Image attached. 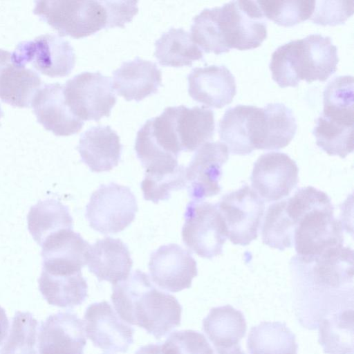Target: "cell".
Returning a JSON list of instances; mask_svg holds the SVG:
<instances>
[{
  "instance_id": "obj_1",
  "label": "cell",
  "mask_w": 354,
  "mask_h": 354,
  "mask_svg": "<svg viewBox=\"0 0 354 354\" xmlns=\"http://www.w3.org/2000/svg\"><path fill=\"white\" fill-rule=\"evenodd\" d=\"M286 209L295 225V250L304 261H316L343 246V226L325 192L312 186L299 189L286 199Z\"/></svg>"
},
{
  "instance_id": "obj_2",
  "label": "cell",
  "mask_w": 354,
  "mask_h": 354,
  "mask_svg": "<svg viewBox=\"0 0 354 354\" xmlns=\"http://www.w3.org/2000/svg\"><path fill=\"white\" fill-rule=\"evenodd\" d=\"M111 299L122 320L144 328L156 339L180 324L182 306L178 299L157 289L140 270L113 285Z\"/></svg>"
},
{
  "instance_id": "obj_3",
  "label": "cell",
  "mask_w": 354,
  "mask_h": 354,
  "mask_svg": "<svg viewBox=\"0 0 354 354\" xmlns=\"http://www.w3.org/2000/svg\"><path fill=\"white\" fill-rule=\"evenodd\" d=\"M138 12L137 1H36L33 9L59 36L75 39L103 28H123Z\"/></svg>"
},
{
  "instance_id": "obj_4",
  "label": "cell",
  "mask_w": 354,
  "mask_h": 354,
  "mask_svg": "<svg viewBox=\"0 0 354 354\" xmlns=\"http://www.w3.org/2000/svg\"><path fill=\"white\" fill-rule=\"evenodd\" d=\"M338 62L331 38L312 34L280 46L277 66L286 82L296 87L301 80L325 82L336 71Z\"/></svg>"
},
{
  "instance_id": "obj_5",
  "label": "cell",
  "mask_w": 354,
  "mask_h": 354,
  "mask_svg": "<svg viewBox=\"0 0 354 354\" xmlns=\"http://www.w3.org/2000/svg\"><path fill=\"white\" fill-rule=\"evenodd\" d=\"M223 41L230 50L259 47L267 37L266 17L257 1H231L217 6Z\"/></svg>"
},
{
  "instance_id": "obj_6",
  "label": "cell",
  "mask_w": 354,
  "mask_h": 354,
  "mask_svg": "<svg viewBox=\"0 0 354 354\" xmlns=\"http://www.w3.org/2000/svg\"><path fill=\"white\" fill-rule=\"evenodd\" d=\"M137 211V201L130 188L110 183L101 185L91 194L85 216L94 230L117 234L132 223Z\"/></svg>"
},
{
  "instance_id": "obj_7",
  "label": "cell",
  "mask_w": 354,
  "mask_h": 354,
  "mask_svg": "<svg viewBox=\"0 0 354 354\" xmlns=\"http://www.w3.org/2000/svg\"><path fill=\"white\" fill-rule=\"evenodd\" d=\"M184 216V244L203 258L210 259L221 254L227 231L217 205L192 201L187 205Z\"/></svg>"
},
{
  "instance_id": "obj_8",
  "label": "cell",
  "mask_w": 354,
  "mask_h": 354,
  "mask_svg": "<svg viewBox=\"0 0 354 354\" xmlns=\"http://www.w3.org/2000/svg\"><path fill=\"white\" fill-rule=\"evenodd\" d=\"M64 96L71 112L82 121L109 116L117 100L110 77L100 72L85 71L68 80Z\"/></svg>"
},
{
  "instance_id": "obj_9",
  "label": "cell",
  "mask_w": 354,
  "mask_h": 354,
  "mask_svg": "<svg viewBox=\"0 0 354 354\" xmlns=\"http://www.w3.org/2000/svg\"><path fill=\"white\" fill-rule=\"evenodd\" d=\"M216 205L233 244L245 246L257 239L265 203L248 185L225 194Z\"/></svg>"
},
{
  "instance_id": "obj_10",
  "label": "cell",
  "mask_w": 354,
  "mask_h": 354,
  "mask_svg": "<svg viewBox=\"0 0 354 354\" xmlns=\"http://www.w3.org/2000/svg\"><path fill=\"white\" fill-rule=\"evenodd\" d=\"M11 58L20 66L31 64L36 70L52 77L68 75L75 64V51L70 42L55 34L41 35L19 43Z\"/></svg>"
},
{
  "instance_id": "obj_11",
  "label": "cell",
  "mask_w": 354,
  "mask_h": 354,
  "mask_svg": "<svg viewBox=\"0 0 354 354\" xmlns=\"http://www.w3.org/2000/svg\"><path fill=\"white\" fill-rule=\"evenodd\" d=\"M263 126V108L239 104L225 111L218 124L219 137L232 153L248 155L260 149Z\"/></svg>"
},
{
  "instance_id": "obj_12",
  "label": "cell",
  "mask_w": 354,
  "mask_h": 354,
  "mask_svg": "<svg viewBox=\"0 0 354 354\" xmlns=\"http://www.w3.org/2000/svg\"><path fill=\"white\" fill-rule=\"evenodd\" d=\"M228 158L227 146L218 141L207 142L196 150L185 168L186 187L192 201H202L220 192L222 167Z\"/></svg>"
},
{
  "instance_id": "obj_13",
  "label": "cell",
  "mask_w": 354,
  "mask_h": 354,
  "mask_svg": "<svg viewBox=\"0 0 354 354\" xmlns=\"http://www.w3.org/2000/svg\"><path fill=\"white\" fill-rule=\"evenodd\" d=\"M299 169L289 156L269 152L259 157L251 175L253 190L266 202L288 196L298 183Z\"/></svg>"
},
{
  "instance_id": "obj_14",
  "label": "cell",
  "mask_w": 354,
  "mask_h": 354,
  "mask_svg": "<svg viewBox=\"0 0 354 354\" xmlns=\"http://www.w3.org/2000/svg\"><path fill=\"white\" fill-rule=\"evenodd\" d=\"M84 330L95 347L108 353H126L133 343L134 329L106 301L90 304L84 315Z\"/></svg>"
},
{
  "instance_id": "obj_15",
  "label": "cell",
  "mask_w": 354,
  "mask_h": 354,
  "mask_svg": "<svg viewBox=\"0 0 354 354\" xmlns=\"http://www.w3.org/2000/svg\"><path fill=\"white\" fill-rule=\"evenodd\" d=\"M149 270L152 281L171 292L189 288L198 274L196 261L191 253L176 243L162 245L153 252Z\"/></svg>"
},
{
  "instance_id": "obj_16",
  "label": "cell",
  "mask_w": 354,
  "mask_h": 354,
  "mask_svg": "<svg viewBox=\"0 0 354 354\" xmlns=\"http://www.w3.org/2000/svg\"><path fill=\"white\" fill-rule=\"evenodd\" d=\"M90 245L72 229H62L51 234L41 245L42 270L62 275L82 272V268L86 265Z\"/></svg>"
},
{
  "instance_id": "obj_17",
  "label": "cell",
  "mask_w": 354,
  "mask_h": 354,
  "mask_svg": "<svg viewBox=\"0 0 354 354\" xmlns=\"http://www.w3.org/2000/svg\"><path fill=\"white\" fill-rule=\"evenodd\" d=\"M84 322L76 314L59 312L39 327L38 354H84L86 344Z\"/></svg>"
},
{
  "instance_id": "obj_18",
  "label": "cell",
  "mask_w": 354,
  "mask_h": 354,
  "mask_svg": "<svg viewBox=\"0 0 354 354\" xmlns=\"http://www.w3.org/2000/svg\"><path fill=\"white\" fill-rule=\"evenodd\" d=\"M162 113L182 151H195L212 139L215 122L212 109L180 105L167 107Z\"/></svg>"
},
{
  "instance_id": "obj_19",
  "label": "cell",
  "mask_w": 354,
  "mask_h": 354,
  "mask_svg": "<svg viewBox=\"0 0 354 354\" xmlns=\"http://www.w3.org/2000/svg\"><path fill=\"white\" fill-rule=\"evenodd\" d=\"M30 105L38 122L55 136L77 133L84 125V121L77 118L66 105L64 85L58 82L41 85Z\"/></svg>"
},
{
  "instance_id": "obj_20",
  "label": "cell",
  "mask_w": 354,
  "mask_h": 354,
  "mask_svg": "<svg viewBox=\"0 0 354 354\" xmlns=\"http://www.w3.org/2000/svg\"><path fill=\"white\" fill-rule=\"evenodd\" d=\"M187 80L189 96L206 106L223 108L232 102L236 93L235 78L224 65L194 68Z\"/></svg>"
},
{
  "instance_id": "obj_21",
  "label": "cell",
  "mask_w": 354,
  "mask_h": 354,
  "mask_svg": "<svg viewBox=\"0 0 354 354\" xmlns=\"http://www.w3.org/2000/svg\"><path fill=\"white\" fill-rule=\"evenodd\" d=\"M86 265L99 281L115 285L129 277L133 261L127 245L121 239L108 236L90 245Z\"/></svg>"
},
{
  "instance_id": "obj_22",
  "label": "cell",
  "mask_w": 354,
  "mask_h": 354,
  "mask_svg": "<svg viewBox=\"0 0 354 354\" xmlns=\"http://www.w3.org/2000/svg\"><path fill=\"white\" fill-rule=\"evenodd\" d=\"M161 85L162 73L156 64L139 57L124 62L113 72V88L127 101L139 102Z\"/></svg>"
},
{
  "instance_id": "obj_23",
  "label": "cell",
  "mask_w": 354,
  "mask_h": 354,
  "mask_svg": "<svg viewBox=\"0 0 354 354\" xmlns=\"http://www.w3.org/2000/svg\"><path fill=\"white\" fill-rule=\"evenodd\" d=\"M81 160L93 172H103L116 167L122 145L120 137L110 126L92 127L82 135L77 147Z\"/></svg>"
},
{
  "instance_id": "obj_24",
  "label": "cell",
  "mask_w": 354,
  "mask_h": 354,
  "mask_svg": "<svg viewBox=\"0 0 354 354\" xmlns=\"http://www.w3.org/2000/svg\"><path fill=\"white\" fill-rule=\"evenodd\" d=\"M41 80L35 71L15 63L11 53L0 49V99L12 106L29 107Z\"/></svg>"
},
{
  "instance_id": "obj_25",
  "label": "cell",
  "mask_w": 354,
  "mask_h": 354,
  "mask_svg": "<svg viewBox=\"0 0 354 354\" xmlns=\"http://www.w3.org/2000/svg\"><path fill=\"white\" fill-rule=\"evenodd\" d=\"M39 288L49 304L60 308H72L79 306L88 296V285L82 272L61 275L42 270Z\"/></svg>"
},
{
  "instance_id": "obj_26",
  "label": "cell",
  "mask_w": 354,
  "mask_h": 354,
  "mask_svg": "<svg viewBox=\"0 0 354 354\" xmlns=\"http://www.w3.org/2000/svg\"><path fill=\"white\" fill-rule=\"evenodd\" d=\"M203 329L215 348L237 344L247 326L243 314L230 305L212 308L203 320Z\"/></svg>"
},
{
  "instance_id": "obj_27",
  "label": "cell",
  "mask_w": 354,
  "mask_h": 354,
  "mask_svg": "<svg viewBox=\"0 0 354 354\" xmlns=\"http://www.w3.org/2000/svg\"><path fill=\"white\" fill-rule=\"evenodd\" d=\"M319 343L326 354H353V311L342 307L319 321Z\"/></svg>"
},
{
  "instance_id": "obj_28",
  "label": "cell",
  "mask_w": 354,
  "mask_h": 354,
  "mask_svg": "<svg viewBox=\"0 0 354 354\" xmlns=\"http://www.w3.org/2000/svg\"><path fill=\"white\" fill-rule=\"evenodd\" d=\"M154 55L162 66L182 67L203 59L201 49L183 28L171 27L155 42Z\"/></svg>"
},
{
  "instance_id": "obj_29",
  "label": "cell",
  "mask_w": 354,
  "mask_h": 354,
  "mask_svg": "<svg viewBox=\"0 0 354 354\" xmlns=\"http://www.w3.org/2000/svg\"><path fill=\"white\" fill-rule=\"evenodd\" d=\"M28 231L41 246L51 234L62 229H73V218L67 206L57 200L39 201L27 216Z\"/></svg>"
},
{
  "instance_id": "obj_30",
  "label": "cell",
  "mask_w": 354,
  "mask_h": 354,
  "mask_svg": "<svg viewBox=\"0 0 354 354\" xmlns=\"http://www.w3.org/2000/svg\"><path fill=\"white\" fill-rule=\"evenodd\" d=\"M295 335L280 322H262L251 328L248 338L250 354H297Z\"/></svg>"
},
{
  "instance_id": "obj_31",
  "label": "cell",
  "mask_w": 354,
  "mask_h": 354,
  "mask_svg": "<svg viewBox=\"0 0 354 354\" xmlns=\"http://www.w3.org/2000/svg\"><path fill=\"white\" fill-rule=\"evenodd\" d=\"M263 110L264 130L260 149L277 150L286 147L297 128L292 111L282 103L268 104Z\"/></svg>"
},
{
  "instance_id": "obj_32",
  "label": "cell",
  "mask_w": 354,
  "mask_h": 354,
  "mask_svg": "<svg viewBox=\"0 0 354 354\" xmlns=\"http://www.w3.org/2000/svg\"><path fill=\"white\" fill-rule=\"evenodd\" d=\"M353 94V76L334 77L324 91L321 114L337 122L354 124Z\"/></svg>"
},
{
  "instance_id": "obj_33",
  "label": "cell",
  "mask_w": 354,
  "mask_h": 354,
  "mask_svg": "<svg viewBox=\"0 0 354 354\" xmlns=\"http://www.w3.org/2000/svg\"><path fill=\"white\" fill-rule=\"evenodd\" d=\"M354 124L331 120L320 114L313 133L317 145L330 156L346 158L353 151Z\"/></svg>"
},
{
  "instance_id": "obj_34",
  "label": "cell",
  "mask_w": 354,
  "mask_h": 354,
  "mask_svg": "<svg viewBox=\"0 0 354 354\" xmlns=\"http://www.w3.org/2000/svg\"><path fill=\"white\" fill-rule=\"evenodd\" d=\"M286 199L270 205L266 212L262 227L263 243L284 250L293 244L295 225L288 216Z\"/></svg>"
},
{
  "instance_id": "obj_35",
  "label": "cell",
  "mask_w": 354,
  "mask_h": 354,
  "mask_svg": "<svg viewBox=\"0 0 354 354\" xmlns=\"http://www.w3.org/2000/svg\"><path fill=\"white\" fill-rule=\"evenodd\" d=\"M38 322L28 312L17 311L0 354H38L36 348Z\"/></svg>"
},
{
  "instance_id": "obj_36",
  "label": "cell",
  "mask_w": 354,
  "mask_h": 354,
  "mask_svg": "<svg viewBox=\"0 0 354 354\" xmlns=\"http://www.w3.org/2000/svg\"><path fill=\"white\" fill-rule=\"evenodd\" d=\"M190 30L193 41L205 53L219 55L229 51L221 37L217 7L205 8L195 16Z\"/></svg>"
},
{
  "instance_id": "obj_37",
  "label": "cell",
  "mask_w": 354,
  "mask_h": 354,
  "mask_svg": "<svg viewBox=\"0 0 354 354\" xmlns=\"http://www.w3.org/2000/svg\"><path fill=\"white\" fill-rule=\"evenodd\" d=\"M140 187L146 201L158 203L167 200L172 192L186 187L185 168L180 165L174 170L145 171Z\"/></svg>"
},
{
  "instance_id": "obj_38",
  "label": "cell",
  "mask_w": 354,
  "mask_h": 354,
  "mask_svg": "<svg viewBox=\"0 0 354 354\" xmlns=\"http://www.w3.org/2000/svg\"><path fill=\"white\" fill-rule=\"evenodd\" d=\"M265 17L279 26L290 27L311 17L315 1H257Z\"/></svg>"
},
{
  "instance_id": "obj_39",
  "label": "cell",
  "mask_w": 354,
  "mask_h": 354,
  "mask_svg": "<svg viewBox=\"0 0 354 354\" xmlns=\"http://www.w3.org/2000/svg\"><path fill=\"white\" fill-rule=\"evenodd\" d=\"M162 354H213L203 334L193 330L175 331L162 343Z\"/></svg>"
},
{
  "instance_id": "obj_40",
  "label": "cell",
  "mask_w": 354,
  "mask_h": 354,
  "mask_svg": "<svg viewBox=\"0 0 354 354\" xmlns=\"http://www.w3.org/2000/svg\"><path fill=\"white\" fill-rule=\"evenodd\" d=\"M354 10V2L348 1H315L310 17L313 23L322 26H335L344 23Z\"/></svg>"
},
{
  "instance_id": "obj_41",
  "label": "cell",
  "mask_w": 354,
  "mask_h": 354,
  "mask_svg": "<svg viewBox=\"0 0 354 354\" xmlns=\"http://www.w3.org/2000/svg\"><path fill=\"white\" fill-rule=\"evenodd\" d=\"M9 329V321L4 309L0 306V346L4 343Z\"/></svg>"
},
{
  "instance_id": "obj_42",
  "label": "cell",
  "mask_w": 354,
  "mask_h": 354,
  "mask_svg": "<svg viewBox=\"0 0 354 354\" xmlns=\"http://www.w3.org/2000/svg\"><path fill=\"white\" fill-rule=\"evenodd\" d=\"M134 354H162V343L149 344L140 347Z\"/></svg>"
},
{
  "instance_id": "obj_43",
  "label": "cell",
  "mask_w": 354,
  "mask_h": 354,
  "mask_svg": "<svg viewBox=\"0 0 354 354\" xmlns=\"http://www.w3.org/2000/svg\"><path fill=\"white\" fill-rule=\"evenodd\" d=\"M214 354V353H213ZM214 354H245L239 345L228 347H216Z\"/></svg>"
},
{
  "instance_id": "obj_44",
  "label": "cell",
  "mask_w": 354,
  "mask_h": 354,
  "mask_svg": "<svg viewBox=\"0 0 354 354\" xmlns=\"http://www.w3.org/2000/svg\"><path fill=\"white\" fill-rule=\"evenodd\" d=\"M3 115V111L1 109V106L0 105V119L2 118V116Z\"/></svg>"
},
{
  "instance_id": "obj_45",
  "label": "cell",
  "mask_w": 354,
  "mask_h": 354,
  "mask_svg": "<svg viewBox=\"0 0 354 354\" xmlns=\"http://www.w3.org/2000/svg\"><path fill=\"white\" fill-rule=\"evenodd\" d=\"M104 354H105V353H104Z\"/></svg>"
}]
</instances>
